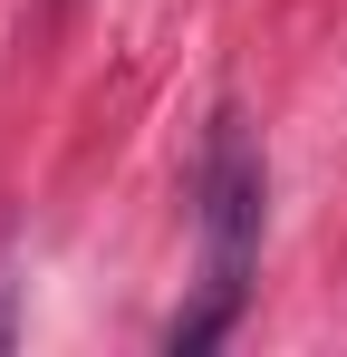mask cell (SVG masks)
I'll return each instance as SVG.
<instances>
[{
    "label": "cell",
    "instance_id": "obj_1",
    "mask_svg": "<svg viewBox=\"0 0 347 357\" xmlns=\"http://www.w3.org/2000/svg\"><path fill=\"white\" fill-rule=\"evenodd\" d=\"M261 203H270V174H261V145L241 107L213 116L203 135V174H193V222H203V309L174 319V348H213L241 299H251V271H261Z\"/></svg>",
    "mask_w": 347,
    "mask_h": 357
},
{
    "label": "cell",
    "instance_id": "obj_2",
    "mask_svg": "<svg viewBox=\"0 0 347 357\" xmlns=\"http://www.w3.org/2000/svg\"><path fill=\"white\" fill-rule=\"evenodd\" d=\"M0 348H10V251H0Z\"/></svg>",
    "mask_w": 347,
    "mask_h": 357
}]
</instances>
